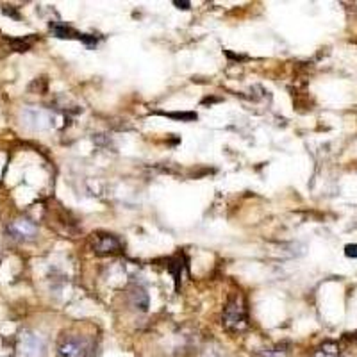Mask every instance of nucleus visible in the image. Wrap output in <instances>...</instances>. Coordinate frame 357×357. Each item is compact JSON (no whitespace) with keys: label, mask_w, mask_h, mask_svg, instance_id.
I'll return each instance as SVG.
<instances>
[{"label":"nucleus","mask_w":357,"mask_h":357,"mask_svg":"<svg viewBox=\"0 0 357 357\" xmlns=\"http://www.w3.org/2000/svg\"><path fill=\"white\" fill-rule=\"evenodd\" d=\"M61 357H89L91 356V343L86 338L72 336L63 340L60 345Z\"/></svg>","instance_id":"nucleus-1"},{"label":"nucleus","mask_w":357,"mask_h":357,"mask_svg":"<svg viewBox=\"0 0 357 357\" xmlns=\"http://www.w3.org/2000/svg\"><path fill=\"white\" fill-rule=\"evenodd\" d=\"M18 354L20 357H43L45 356V343L38 334L24 332L18 340Z\"/></svg>","instance_id":"nucleus-2"},{"label":"nucleus","mask_w":357,"mask_h":357,"mask_svg":"<svg viewBox=\"0 0 357 357\" xmlns=\"http://www.w3.org/2000/svg\"><path fill=\"white\" fill-rule=\"evenodd\" d=\"M8 232L11 234V238L18 239V241H27L38 234V227L29 218H17L8 226Z\"/></svg>","instance_id":"nucleus-3"},{"label":"nucleus","mask_w":357,"mask_h":357,"mask_svg":"<svg viewBox=\"0 0 357 357\" xmlns=\"http://www.w3.org/2000/svg\"><path fill=\"white\" fill-rule=\"evenodd\" d=\"M223 323L226 327L230 331H241L247 325V316H245V309L241 307V304L232 302L227 306L226 313H223Z\"/></svg>","instance_id":"nucleus-4"},{"label":"nucleus","mask_w":357,"mask_h":357,"mask_svg":"<svg viewBox=\"0 0 357 357\" xmlns=\"http://www.w3.org/2000/svg\"><path fill=\"white\" fill-rule=\"evenodd\" d=\"M21 118L26 122V125L33 129H43L51 125V118H48V113L42 109H26L21 113Z\"/></svg>","instance_id":"nucleus-5"},{"label":"nucleus","mask_w":357,"mask_h":357,"mask_svg":"<svg viewBox=\"0 0 357 357\" xmlns=\"http://www.w3.org/2000/svg\"><path fill=\"white\" fill-rule=\"evenodd\" d=\"M120 241L115 238V236H111V234H100L97 236V241H95V250L98 254H107V252H118L120 250Z\"/></svg>","instance_id":"nucleus-6"},{"label":"nucleus","mask_w":357,"mask_h":357,"mask_svg":"<svg viewBox=\"0 0 357 357\" xmlns=\"http://www.w3.org/2000/svg\"><path fill=\"white\" fill-rule=\"evenodd\" d=\"M345 254L349 257H357V245H347L345 247Z\"/></svg>","instance_id":"nucleus-7"},{"label":"nucleus","mask_w":357,"mask_h":357,"mask_svg":"<svg viewBox=\"0 0 357 357\" xmlns=\"http://www.w3.org/2000/svg\"><path fill=\"white\" fill-rule=\"evenodd\" d=\"M174 4L178 6V8H181V9H190V6H192V4H190V2H181V0H175Z\"/></svg>","instance_id":"nucleus-8"}]
</instances>
